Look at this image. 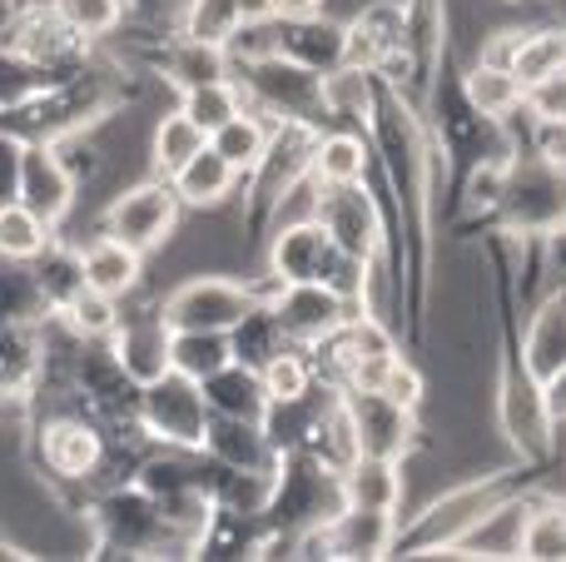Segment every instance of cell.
Listing matches in <instances>:
<instances>
[{"label":"cell","instance_id":"cell-1","mask_svg":"<svg viewBox=\"0 0 566 562\" xmlns=\"http://www.w3.org/2000/svg\"><path fill=\"white\" fill-rule=\"evenodd\" d=\"M269 299L254 284L229 274H189L159 299V309H165V319L175 329H209V334H234Z\"/></svg>","mask_w":566,"mask_h":562},{"label":"cell","instance_id":"cell-2","mask_svg":"<svg viewBox=\"0 0 566 562\" xmlns=\"http://www.w3.org/2000/svg\"><path fill=\"white\" fill-rule=\"evenodd\" d=\"M179 215H185V199L175 195V185L149 175V179H139V185L119 189L105 205V235L135 244L139 254H159V249L179 235Z\"/></svg>","mask_w":566,"mask_h":562},{"label":"cell","instance_id":"cell-3","mask_svg":"<svg viewBox=\"0 0 566 562\" xmlns=\"http://www.w3.org/2000/svg\"><path fill=\"white\" fill-rule=\"evenodd\" d=\"M135 414H139V428H145L149 438H159L165 448H205V428H209L214 408H209L205 384H195V378L169 368L165 378L139 388Z\"/></svg>","mask_w":566,"mask_h":562},{"label":"cell","instance_id":"cell-4","mask_svg":"<svg viewBox=\"0 0 566 562\" xmlns=\"http://www.w3.org/2000/svg\"><path fill=\"white\" fill-rule=\"evenodd\" d=\"M358 269H368V264L343 259V249L328 239L318 215L279 229L274 244H269V274H274V284H338V274H358Z\"/></svg>","mask_w":566,"mask_h":562},{"label":"cell","instance_id":"cell-5","mask_svg":"<svg viewBox=\"0 0 566 562\" xmlns=\"http://www.w3.org/2000/svg\"><path fill=\"white\" fill-rule=\"evenodd\" d=\"M269 314L289 344L318 348L358 314V304L338 284H279V294L269 299Z\"/></svg>","mask_w":566,"mask_h":562},{"label":"cell","instance_id":"cell-6","mask_svg":"<svg viewBox=\"0 0 566 562\" xmlns=\"http://www.w3.org/2000/svg\"><path fill=\"white\" fill-rule=\"evenodd\" d=\"M313 215L328 229V239L343 249V259L353 264H373L382 249V219L378 205L363 185H313Z\"/></svg>","mask_w":566,"mask_h":562},{"label":"cell","instance_id":"cell-7","mask_svg":"<svg viewBox=\"0 0 566 562\" xmlns=\"http://www.w3.org/2000/svg\"><path fill=\"white\" fill-rule=\"evenodd\" d=\"M109 354H115V364L125 368L135 388L155 384V378H165L175 368V324L165 319L159 304L139 309V314H119Z\"/></svg>","mask_w":566,"mask_h":562},{"label":"cell","instance_id":"cell-8","mask_svg":"<svg viewBox=\"0 0 566 562\" xmlns=\"http://www.w3.org/2000/svg\"><path fill=\"white\" fill-rule=\"evenodd\" d=\"M343 408H348V418H353L358 454L408 458V448L418 444V414L392 404V398H382L378 388H343Z\"/></svg>","mask_w":566,"mask_h":562},{"label":"cell","instance_id":"cell-9","mask_svg":"<svg viewBox=\"0 0 566 562\" xmlns=\"http://www.w3.org/2000/svg\"><path fill=\"white\" fill-rule=\"evenodd\" d=\"M20 199L35 209L45 225L60 229V219L75 209V169L65 165L50 139H30L25 145V165H20Z\"/></svg>","mask_w":566,"mask_h":562},{"label":"cell","instance_id":"cell-10","mask_svg":"<svg viewBox=\"0 0 566 562\" xmlns=\"http://www.w3.org/2000/svg\"><path fill=\"white\" fill-rule=\"evenodd\" d=\"M40 464L55 478H65V483H85V478L99 473V464H105V434L70 414L50 418V424L40 428Z\"/></svg>","mask_w":566,"mask_h":562},{"label":"cell","instance_id":"cell-11","mask_svg":"<svg viewBox=\"0 0 566 562\" xmlns=\"http://www.w3.org/2000/svg\"><path fill=\"white\" fill-rule=\"evenodd\" d=\"M522 374L537 388H557V378L566 374V289L542 299V309L532 314L527 339H522Z\"/></svg>","mask_w":566,"mask_h":562},{"label":"cell","instance_id":"cell-12","mask_svg":"<svg viewBox=\"0 0 566 562\" xmlns=\"http://www.w3.org/2000/svg\"><path fill=\"white\" fill-rule=\"evenodd\" d=\"M80 269H85V284L109 299H129L145 284V254L135 244H125V239L105 235V229L80 249Z\"/></svg>","mask_w":566,"mask_h":562},{"label":"cell","instance_id":"cell-13","mask_svg":"<svg viewBox=\"0 0 566 562\" xmlns=\"http://www.w3.org/2000/svg\"><path fill=\"white\" fill-rule=\"evenodd\" d=\"M402 493V458H378V454H358L343 468V503L348 508H368V513H398Z\"/></svg>","mask_w":566,"mask_h":562},{"label":"cell","instance_id":"cell-14","mask_svg":"<svg viewBox=\"0 0 566 562\" xmlns=\"http://www.w3.org/2000/svg\"><path fill=\"white\" fill-rule=\"evenodd\" d=\"M169 185H175V195L185 199V209H205V215H214V209H224L229 199L239 195L244 175H239L214 145H205L175 179H169Z\"/></svg>","mask_w":566,"mask_h":562},{"label":"cell","instance_id":"cell-15","mask_svg":"<svg viewBox=\"0 0 566 562\" xmlns=\"http://www.w3.org/2000/svg\"><path fill=\"white\" fill-rule=\"evenodd\" d=\"M462 100H468V110L482 119H507L512 110H522L527 85H522V75L512 65L478 60V65H468V75H462Z\"/></svg>","mask_w":566,"mask_h":562},{"label":"cell","instance_id":"cell-16","mask_svg":"<svg viewBox=\"0 0 566 562\" xmlns=\"http://www.w3.org/2000/svg\"><path fill=\"white\" fill-rule=\"evenodd\" d=\"M165 80L179 90L189 85H214V80H234V60H229L224 45H209V40L179 35L175 45L165 50Z\"/></svg>","mask_w":566,"mask_h":562},{"label":"cell","instance_id":"cell-17","mask_svg":"<svg viewBox=\"0 0 566 562\" xmlns=\"http://www.w3.org/2000/svg\"><path fill=\"white\" fill-rule=\"evenodd\" d=\"M205 145H209L205 129H199L185 110H169V115H159L155 135H149V175L175 179Z\"/></svg>","mask_w":566,"mask_h":562},{"label":"cell","instance_id":"cell-18","mask_svg":"<svg viewBox=\"0 0 566 562\" xmlns=\"http://www.w3.org/2000/svg\"><path fill=\"white\" fill-rule=\"evenodd\" d=\"M50 244H55V225H45L25 199L0 205V264H35Z\"/></svg>","mask_w":566,"mask_h":562},{"label":"cell","instance_id":"cell-19","mask_svg":"<svg viewBox=\"0 0 566 562\" xmlns=\"http://www.w3.org/2000/svg\"><path fill=\"white\" fill-rule=\"evenodd\" d=\"M229 364H239L234 334H209V329H175V374L209 384L214 374H224Z\"/></svg>","mask_w":566,"mask_h":562},{"label":"cell","instance_id":"cell-20","mask_svg":"<svg viewBox=\"0 0 566 562\" xmlns=\"http://www.w3.org/2000/svg\"><path fill=\"white\" fill-rule=\"evenodd\" d=\"M368 159H373L368 139L353 135V129L318 135V149H313V185H363Z\"/></svg>","mask_w":566,"mask_h":562},{"label":"cell","instance_id":"cell-21","mask_svg":"<svg viewBox=\"0 0 566 562\" xmlns=\"http://www.w3.org/2000/svg\"><path fill=\"white\" fill-rule=\"evenodd\" d=\"M313 378H318V364L298 344H283L259 364V384H264L269 404H298V398H308Z\"/></svg>","mask_w":566,"mask_h":562},{"label":"cell","instance_id":"cell-22","mask_svg":"<svg viewBox=\"0 0 566 562\" xmlns=\"http://www.w3.org/2000/svg\"><path fill=\"white\" fill-rule=\"evenodd\" d=\"M269 135H274V119H259V110H239L229 125H219L214 135H209V145H214L219 155L249 179L259 169V159H264Z\"/></svg>","mask_w":566,"mask_h":562},{"label":"cell","instance_id":"cell-23","mask_svg":"<svg viewBox=\"0 0 566 562\" xmlns=\"http://www.w3.org/2000/svg\"><path fill=\"white\" fill-rule=\"evenodd\" d=\"M55 319L70 329L75 344H109L119 329V299H109V294H99V289L85 284L65 309H55Z\"/></svg>","mask_w":566,"mask_h":562},{"label":"cell","instance_id":"cell-24","mask_svg":"<svg viewBox=\"0 0 566 562\" xmlns=\"http://www.w3.org/2000/svg\"><path fill=\"white\" fill-rule=\"evenodd\" d=\"M378 95H373V70H353L338 65L323 75V115L333 119H353V125H368Z\"/></svg>","mask_w":566,"mask_h":562},{"label":"cell","instance_id":"cell-25","mask_svg":"<svg viewBox=\"0 0 566 562\" xmlns=\"http://www.w3.org/2000/svg\"><path fill=\"white\" fill-rule=\"evenodd\" d=\"M179 110H185V115L195 119L205 135H214L219 125H229V119L244 110V90H239V75H234V80H214V85H189V90H179Z\"/></svg>","mask_w":566,"mask_h":562},{"label":"cell","instance_id":"cell-26","mask_svg":"<svg viewBox=\"0 0 566 562\" xmlns=\"http://www.w3.org/2000/svg\"><path fill=\"white\" fill-rule=\"evenodd\" d=\"M512 70L522 75V85H532V80L557 75V70H566V25L522 30L517 55H512Z\"/></svg>","mask_w":566,"mask_h":562},{"label":"cell","instance_id":"cell-27","mask_svg":"<svg viewBox=\"0 0 566 562\" xmlns=\"http://www.w3.org/2000/svg\"><path fill=\"white\" fill-rule=\"evenodd\" d=\"M517 558H566V503L527 508L517 533Z\"/></svg>","mask_w":566,"mask_h":562},{"label":"cell","instance_id":"cell-28","mask_svg":"<svg viewBox=\"0 0 566 562\" xmlns=\"http://www.w3.org/2000/svg\"><path fill=\"white\" fill-rule=\"evenodd\" d=\"M244 25L239 20V0H189L185 6V35L209 40V45H229V35Z\"/></svg>","mask_w":566,"mask_h":562},{"label":"cell","instance_id":"cell-29","mask_svg":"<svg viewBox=\"0 0 566 562\" xmlns=\"http://www.w3.org/2000/svg\"><path fill=\"white\" fill-rule=\"evenodd\" d=\"M55 6L80 40L115 35V30L125 25V0H55Z\"/></svg>","mask_w":566,"mask_h":562},{"label":"cell","instance_id":"cell-30","mask_svg":"<svg viewBox=\"0 0 566 562\" xmlns=\"http://www.w3.org/2000/svg\"><path fill=\"white\" fill-rule=\"evenodd\" d=\"M373 388H378L382 398H392V404L412 408V414H418V408H422V394H428V384H422V374H418V368H412L402 354H398V358H388V368H382V374H378V384H373Z\"/></svg>","mask_w":566,"mask_h":562},{"label":"cell","instance_id":"cell-31","mask_svg":"<svg viewBox=\"0 0 566 562\" xmlns=\"http://www.w3.org/2000/svg\"><path fill=\"white\" fill-rule=\"evenodd\" d=\"M522 110L532 115V125H542V119H566V70L532 80V85H527V100H522Z\"/></svg>","mask_w":566,"mask_h":562},{"label":"cell","instance_id":"cell-32","mask_svg":"<svg viewBox=\"0 0 566 562\" xmlns=\"http://www.w3.org/2000/svg\"><path fill=\"white\" fill-rule=\"evenodd\" d=\"M20 165H25V139L15 129H0V205L20 199Z\"/></svg>","mask_w":566,"mask_h":562},{"label":"cell","instance_id":"cell-33","mask_svg":"<svg viewBox=\"0 0 566 562\" xmlns=\"http://www.w3.org/2000/svg\"><path fill=\"white\" fill-rule=\"evenodd\" d=\"M537 159L552 169H566V119H542L537 125Z\"/></svg>","mask_w":566,"mask_h":562},{"label":"cell","instance_id":"cell-34","mask_svg":"<svg viewBox=\"0 0 566 562\" xmlns=\"http://www.w3.org/2000/svg\"><path fill=\"white\" fill-rule=\"evenodd\" d=\"M239 20H244V25H264V20H279V0H239Z\"/></svg>","mask_w":566,"mask_h":562},{"label":"cell","instance_id":"cell-35","mask_svg":"<svg viewBox=\"0 0 566 562\" xmlns=\"http://www.w3.org/2000/svg\"><path fill=\"white\" fill-rule=\"evenodd\" d=\"M328 0H279V20H303V15H323Z\"/></svg>","mask_w":566,"mask_h":562}]
</instances>
